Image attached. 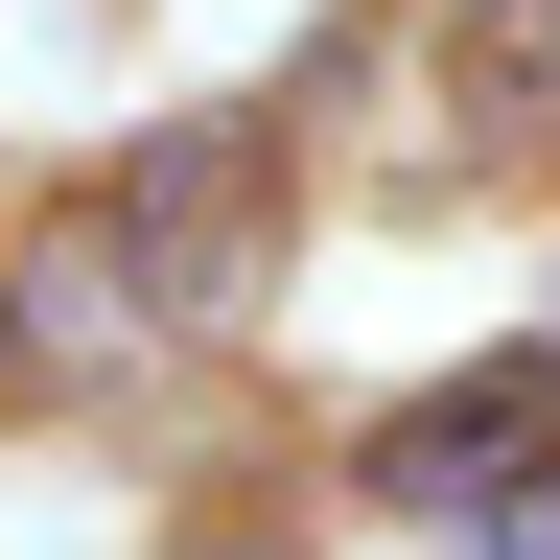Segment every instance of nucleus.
<instances>
[{"mask_svg": "<svg viewBox=\"0 0 560 560\" xmlns=\"http://www.w3.org/2000/svg\"><path fill=\"white\" fill-rule=\"evenodd\" d=\"M257 234H280V117H164L94 210H47L0 350H24V374H140V350H187L257 280Z\"/></svg>", "mask_w": 560, "mask_h": 560, "instance_id": "nucleus-1", "label": "nucleus"}, {"mask_svg": "<svg viewBox=\"0 0 560 560\" xmlns=\"http://www.w3.org/2000/svg\"><path fill=\"white\" fill-rule=\"evenodd\" d=\"M187 560H280V537H187Z\"/></svg>", "mask_w": 560, "mask_h": 560, "instance_id": "nucleus-4", "label": "nucleus"}, {"mask_svg": "<svg viewBox=\"0 0 560 560\" xmlns=\"http://www.w3.org/2000/svg\"><path fill=\"white\" fill-rule=\"evenodd\" d=\"M467 560H560V444H537L514 490H467Z\"/></svg>", "mask_w": 560, "mask_h": 560, "instance_id": "nucleus-3", "label": "nucleus"}, {"mask_svg": "<svg viewBox=\"0 0 560 560\" xmlns=\"http://www.w3.org/2000/svg\"><path fill=\"white\" fill-rule=\"evenodd\" d=\"M537 444H560V350H490V374L397 397V420H374L350 467H374V514H467V490H514Z\"/></svg>", "mask_w": 560, "mask_h": 560, "instance_id": "nucleus-2", "label": "nucleus"}]
</instances>
